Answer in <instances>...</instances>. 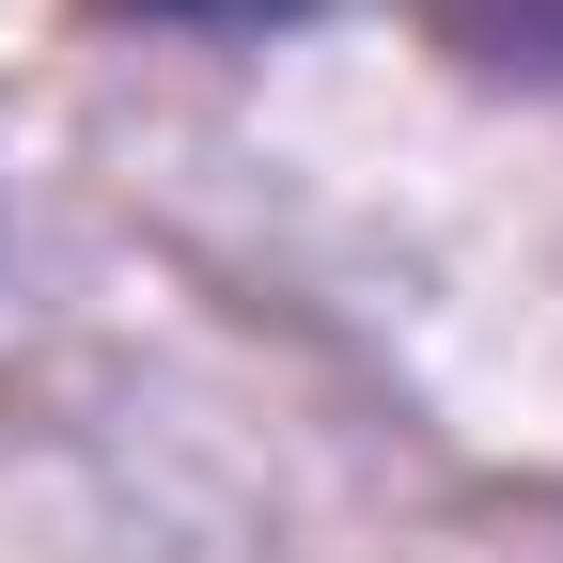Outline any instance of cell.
Listing matches in <instances>:
<instances>
[{"mask_svg":"<svg viewBox=\"0 0 563 563\" xmlns=\"http://www.w3.org/2000/svg\"><path fill=\"white\" fill-rule=\"evenodd\" d=\"M157 16H235V32H266V16H313V0H157Z\"/></svg>","mask_w":563,"mask_h":563,"instance_id":"6da1fadb","label":"cell"}]
</instances>
